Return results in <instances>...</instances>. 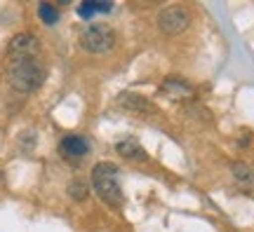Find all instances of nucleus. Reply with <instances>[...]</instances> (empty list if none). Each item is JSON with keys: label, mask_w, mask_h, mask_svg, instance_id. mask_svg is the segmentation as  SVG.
<instances>
[{"label": "nucleus", "mask_w": 254, "mask_h": 232, "mask_svg": "<svg viewBox=\"0 0 254 232\" xmlns=\"http://www.w3.org/2000/svg\"><path fill=\"white\" fill-rule=\"evenodd\" d=\"M7 80L21 94H33L45 85L47 71L38 61V56H19V59H9Z\"/></svg>", "instance_id": "f257e3e1"}, {"label": "nucleus", "mask_w": 254, "mask_h": 232, "mask_svg": "<svg viewBox=\"0 0 254 232\" xmlns=\"http://www.w3.org/2000/svg\"><path fill=\"white\" fill-rule=\"evenodd\" d=\"M92 187L94 192L99 195L101 202H106L113 209L123 206V190H120V181H118V167L113 162H99L94 164L92 169Z\"/></svg>", "instance_id": "f03ea898"}, {"label": "nucleus", "mask_w": 254, "mask_h": 232, "mask_svg": "<svg viewBox=\"0 0 254 232\" xmlns=\"http://www.w3.org/2000/svg\"><path fill=\"white\" fill-rule=\"evenodd\" d=\"M116 45V31L106 24H92L80 33V47L90 54H106Z\"/></svg>", "instance_id": "7ed1b4c3"}, {"label": "nucleus", "mask_w": 254, "mask_h": 232, "mask_svg": "<svg viewBox=\"0 0 254 232\" xmlns=\"http://www.w3.org/2000/svg\"><path fill=\"white\" fill-rule=\"evenodd\" d=\"M158 28H160V33L165 36H179L184 33L190 24V12L189 7H184V5H170V7H165L158 12Z\"/></svg>", "instance_id": "20e7f679"}, {"label": "nucleus", "mask_w": 254, "mask_h": 232, "mask_svg": "<svg viewBox=\"0 0 254 232\" xmlns=\"http://www.w3.org/2000/svg\"><path fill=\"white\" fill-rule=\"evenodd\" d=\"M38 52H40V40L36 38V33H17L7 45L9 59H19V56H38Z\"/></svg>", "instance_id": "39448f33"}, {"label": "nucleus", "mask_w": 254, "mask_h": 232, "mask_svg": "<svg viewBox=\"0 0 254 232\" xmlns=\"http://www.w3.org/2000/svg\"><path fill=\"white\" fill-rule=\"evenodd\" d=\"M59 152L68 160H80L90 152V143H87V139H82L78 134H68L59 141Z\"/></svg>", "instance_id": "423d86ee"}, {"label": "nucleus", "mask_w": 254, "mask_h": 232, "mask_svg": "<svg viewBox=\"0 0 254 232\" xmlns=\"http://www.w3.org/2000/svg\"><path fill=\"white\" fill-rule=\"evenodd\" d=\"M116 101H118L120 108H125L127 113H146V110H151V103L144 96L134 94V92H123V94H118Z\"/></svg>", "instance_id": "0eeeda50"}, {"label": "nucleus", "mask_w": 254, "mask_h": 232, "mask_svg": "<svg viewBox=\"0 0 254 232\" xmlns=\"http://www.w3.org/2000/svg\"><path fill=\"white\" fill-rule=\"evenodd\" d=\"M116 150H118V155H123L125 160H132V162H146V160H148L146 150L134 141V139L118 141V143H116Z\"/></svg>", "instance_id": "6e6552de"}, {"label": "nucleus", "mask_w": 254, "mask_h": 232, "mask_svg": "<svg viewBox=\"0 0 254 232\" xmlns=\"http://www.w3.org/2000/svg\"><path fill=\"white\" fill-rule=\"evenodd\" d=\"M160 92H165L167 96H177V98H189L190 94H193V87H190L186 80H182V78H167V80L163 82V87H160Z\"/></svg>", "instance_id": "1a4fd4ad"}, {"label": "nucleus", "mask_w": 254, "mask_h": 232, "mask_svg": "<svg viewBox=\"0 0 254 232\" xmlns=\"http://www.w3.org/2000/svg\"><path fill=\"white\" fill-rule=\"evenodd\" d=\"M109 9H111V2H92V0H87V2L78 5V14L82 19H92L97 12H109Z\"/></svg>", "instance_id": "9d476101"}, {"label": "nucleus", "mask_w": 254, "mask_h": 232, "mask_svg": "<svg viewBox=\"0 0 254 232\" xmlns=\"http://www.w3.org/2000/svg\"><path fill=\"white\" fill-rule=\"evenodd\" d=\"M68 195H71V199H75V202H85L87 195H90V187H87V183L82 179H75L68 183Z\"/></svg>", "instance_id": "9b49d317"}, {"label": "nucleus", "mask_w": 254, "mask_h": 232, "mask_svg": "<svg viewBox=\"0 0 254 232\" xmlns=\"http://www.w3.org/2000/svg\"><path fill=\"white\" fill-rule=\"evenodd\" d=\"M38 17L43 19V24L55 26L57 21H59V9H57L55 5H50V2H43V5L38 7Z\"/></svg>", "instance_id": "f8f14e48"}, {"label": "nucleus", "mask_w": 254, "mask_h": 232, "mask_svg": "<svg viewBox=\"0 0 254 232\" xmlns=\"http://www.w3.org/2000/svg\"><path fill=\"white\" fill-rule=\"evenodd\" d=\"M233 176H236V181L240 186H250L254 181L252 169H250L247 164H243V162H236V164H233Z\"/></svg>", "instance_id": "ddd939ff"}, {"label": "nucleus", "mask_w": 254, "mask_h": 232, "mask_svg": "<svg viewBox=\"0 0 254 232\" xmlns=\"http://www.w3.org/2000/svg\"><path fill=\"white\" fill-rule=\"evenodd\" d=\"M0 183H5V171L0 169Z\"/></svg>", "instance_id": "4468645a"}]
</instances>
